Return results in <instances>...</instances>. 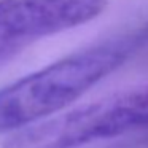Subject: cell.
Returning <instances> with one entry per match:
<instances>
[{"mask_svg":"<svg viewBox=\"0 0 148 148\" xmlns=\"http://www.w3.org/2000/svg\"><path fill=\"white\" fill-rule=\"evenodd\" d=\"M148 127V84L14 131L2 148H80Z\"/></svg>","mask_w":148,"mask_h":148,"instance_id":"2","label":"cell"},{"mask_svg":"<svg viewBox=\"0 0 148 148\" xmlns=\"http://www.w3.org/2000/svg\"><path fill=\"white\" fill-rule=\"evenodd\" d=\"M148 38V27L72 53L0 89V134L56 115L119 69Z\"/></svg>","mask_w":148,"mask_h":148,"instance_id":"1","label":"cell"},{"mask_svg":"<svg viewBox=\"0 0 148 148\" xmlns=\"http://www.w3.org/2000/svg\"><path fill=\"white\" fill-rule=\"evenodd\" d=\"M108 0H0V67L29 45L83 26Z\"/></svg>","mask_w":148,"mask_h":148,"instance_id":"3","label":"cell"}]
</instances>
